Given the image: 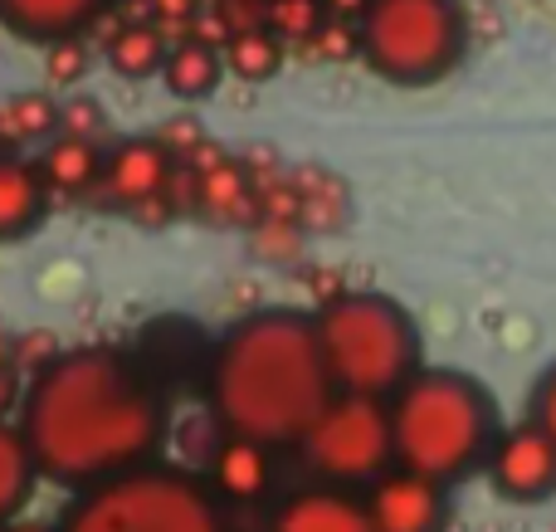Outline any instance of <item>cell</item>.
I'll return each mask as SVG.
<instances>
[{"mask_svg":"<svg viewBox=\"0 0 556 532\" xmlns=\"http://www.w3.org/2000/svg\"><path fill=\"white\" fill-rule=\"evenodd\" d=\"M162 401L108 347L59 352L35 371L20 401V430L39 479L88 489L137 469L162 440Z\"/></svg>","mask_w":556,"mask_h":532,"instance_id":"obj_1","label":"cell"},{"mask_svg":"<svg viewBox=\"0 0 556 532\" xmlns=\"http://www.w3.org/2000/svg\"><path fill=\"white\" fill-rule=\"evenodd\" d=\"M337 396L317 322L293 308L240 318L211 362V410L225 435L260 445H298L317 410Z\"/></svg>","mask_w":556,"mask_h":532,"instance_id":"obj_2","label":"cell"},{"mask_svg":"<svg viewBox=\"0 0 556 532\" xmlns=\"http://www.w3.org/2000/svg\"><path fill=\"white\" fill-rule=\"evenodd\" d=\"M391 440L401 469H415L434 484H454L493 449L498 410L473 377L450 367H420L391 396Z\"/></svg>","mask_w":556,"mask_h":532,"instance_id":"obj_3","label":"cell"},{"mask_svg":"<svg viewBox=\"0 0 556 532\" xmlns=\"http://www.w3.org/2000/svg\"><path fill=\"white\" fill-rule=\"evenodd\" d=\"M313 322L337 391L391 401L420 371L415 322L386 293H337Z\"/></svg>","mask_w":556,"mask_h":532,"instance_id":"obj_4","label":"cell"},{"mask_svg":"<svg viewBox=\"0 0 556 532\" xmlns=\"http://www.w3.org/2000/svg\"><path fill=\"white\" fill-rule=\"evenodd\" d=\"M59 532H230V523L195 474L137 465L88 484Z\"/></svg>","mask_w":556,"mask_h":532,"instance_id":"obj_5","label":"cell"},{"mask_svg":"<svg viewBox=\"0 0 556 532\" xmlns=\"http://www.w3.org/2000/svg\"><path fill=\"white\" fill-rule=\"evenodd\" d=\"M362 29V59L401 88L440 84L464 54L459 0H371Z\"/></svg>","mask_w":556,"mask_h":532,"instance_id":"obj_6","label":"cell"},{"mask_svg":"<svg viewBox=\"0 0 556 532\" xmlns=\"http://www.w3.org/2000/svg\"><path fill=\"white\" fill-rule=\"evenodd\" d=\"M307 469L323 484H371L395 465V440H391V406L376 396H352L337 391L307 435L298 440Z\"/></svg>","mask_w":556,"mask_h":532,"instance_id":"obj_7","label":"cell"},{"mask_svg":"<svg viewBox=\"0 0 556 532\" xmlns=\"http://www.w3.org/2000/svg\"><path fill=\"white\" fill-rule=\"evenodd\" d=\"M366 514H371L376 532H444V523H450L444 484L401 465L386 469L381 479H371Z\"/></svg>","mask_w":556,"mask_h":532,"instance_id":"obj_8","label":"cell"},{"mask_svg":"<svg viewBox=\"0 0 556 532\" xmlns=\"http://www.w3.org/2000/svg\"><path fill=\"white\" fill-rule=\"evenodd\" d=\"M489 474L503 498L538 504V498H547L556 489V440L538 420L508 430V435H498L489 449Z\"/></svg>","mask_w":556,"mask_h":532,"instance_id":"obj_9","label":"cell"},{"mask_svg":"<svg viewBox=\"0 0 556 532\" xmlns=\"http://www.w3.org/2000/svg\"><path fill=\"white\" fill-rule=\"evenodd\" d=\"M269 532H376L366 498H352L342 484L298 489L274 508Z\"/></svg>","mask_w":556,"mask_h":532,"instance_id":"obj_10","label":"cell"},{"mask_svg":"<svg viewBox=\"0 0 556 532\" xmlns=\"http://www.w3.org/2000/svg\"><path fill=\"white\" fill-rule=\"evenodd\" d=\"M172 172L176 166H172V152L162 147V137H123L103 156V186L123 205H142L152 195H166Z\"/></svg>","mask_w":556,"mask_h":532,"instance_id":"obj_11","label":"cell"},{"mask_svg":"<svg viewBox=\"0 0 556 532\" xmlns=\"http://www.w3.org/2000/svg\"><path fill=\"white\" fill-rule=\"evenodd\" d=\"M108 0H0V25L20 39H49L78 35L84 25H93L103 15Z\"/></svg>","mask_w":556,"mask_h":532,"instance_id":"obj_12","label":"cell"},{"mask_svg":"<svg viewBox=\"0 0 556 532\" xmlns=\"http://www.w3.org/2000/svg\"><path fill=\"white\" fill-rule=\"evenodd\" d=\"M211 479L230 504H254L274 484V445L244 435H225L211 459Z\"/></svg>","mask_w":556,"mask_h":532,"instance_id":"obj_13","label":"cell"},{"mask_svg":"<svg viewBox=\"0 0 556 532\" xmlns=\"http://www.w3.org/2000/svg\"><path fill=\"white\" fill-rule=\"evenodd\" d=\"M45 172L20 156H0V240H20L45 220Z\"/></svg>","mask_w":556,"mask_h":532,"instance_id":"obj_14","label":"cell"},{"mask_svg":"<svg viewBox=\"0 0 556 532\" xmlns=\"http://www.w3.org/2000/svg\"><path fill=\"white\" fill-rule=\"evenodd\" d=\"M162 78H166V88H172V98H181V103H201V98H211L225 78L220 45H205V39H191V35L176 39V45L166 49Z\"/></svg>","mask_w":556,"mask_h":532,"instance_id":"obj_15","label":"cell"},{"mask_svg":"<svg viewBox=\"0 0 556 532\" xmlns=\"http://www.w3.org/2000/svg\"><path fill=\"white\" fill-rule=\"evenodd\" d=\"M166 49H172V39H166L162 25L132 20V25H123L113 39H108V64H113V74H123V78L137 84V78L162 74Z\"/></svg>","mask_w":556,"mask_h":532,"instance_id":"obj_16","label":"cell"},{"mask_svg":"<svg viewBox=\"0 0 556 532\" xmlns=\"http://www.w3.org/2000/svg\"><path fill=\"white\" fill-rule=\"evenodd\" d=\"M35 479H39V465H35V455H29L25 430L0 420V523H10V518L29 504Z\"/></svg>","mask_w":556,"mask_h":532,"instance_id":"obj_17","label":"cell"},{"mask_svg":"<svg viewBox=\"0 0 556 532\" xmlns=\"http://www.w3.org/2000/svg\"><path fill=\"white\" fill-rule=\"evenodd\" d=\"M220 54H225V68H230L240 84H269L278 68H283V39H278L269 25L235 29L220 45Z\"/></svg>","mask_w":556,"mask_h":532,"instance_id":"obj_18","label":"cell"},{"mask_svg":"<svg viewBox=\"0 0 556 532\" xmlns=\"http://www.w3.org/2000/svg\"><path fill=\"white\" fill-rule=\"evenodd\" d=\"M39 172H45V181L54 186V191H88L93 181H103V156H98V142L64 132L49 142Z\"/></svg>","mask_w":556,"mask_h":532,"instance_id":"obj_19","label":"cell"},{"mask_svg":"<svg viewBox=\"0 0 556 532\" xmlns=\"http://www.w3.org/2000/svg\"><path fill=\"white\" fill-rule=\"evenodd\" d=\"M59 132V103L49 93H10L0 103V142H39Z\"/></svg>","mask_w":556,"mask_h":532,"instance_id":"obj_20","label":"cell"},{"mask_svg":"<svg viewBox=\"0 0 556 532\" xmlns=\"http://www.w3.org/2000/svg\"><path fill=\"white\" fill-rule=\"evenodd\" d=\"M323 20H327L323 0H264V25H269L283 45L288 39H313Z\"/></svg>","mask_w":556,"mask_h":532,"instance_id":"obj_21","label":"cell"},{"mask_svg":"<svg viewBox=\"0 0 556 532\" xmlns=\"http://www.w3.org/2000/svg\"><path fill=\"white\" fill-rule=\"evenodd\" d=\"M88 64H93V45H88L84 35H59V39H49L45 68H49V78H54L59 88H74L78 78L88 74Z\"/></svg>","mask_w":556,"mask_h":532,"instance_id":"obj_22","label":"cell"},{"mask_svg":"<svg viewBox=\"0 0 556 532\" xmlns=\"http://www.w3.org/2000/svg\"><path fill=\"white\" fill-rule=\"evenodd\" d=\"M59 132L68 137H88V142H98V137L108 132V113L98 98L88 93H74L68 103H59Z\"/></svg>","mask_w":556,"mask_h":532,"instance_id":"obj_23","label":"cell"},{"mask_svg":"<svg viewBox=\"0 0 556 532\" xmlns=\"http://www.w3.org/2000/svg\"><path fill=\"white\" fill-rule=\"evenodd\" d=\"M147 5H152V25H162L166 35H172V29H181V39L191 35V20H195V10H201V0H147Z\"/></svg>","mask_w":556,"mask_h":532,"instance_id":"obj_24","label":"cell"},{"mask_svg":"<svg viewBox=\"0 0 556 532\" xmlns=\"http://www.w3.org/2000/svg\"><path fill=\"white\" fill-rule=\"evenodd\" d=\"M54 357H59V342L49 338V332L25 338V342H15V347H10V362H15V367H29V371H39L45 362H54Z\"/></svg>","mask_w":556,"mask_h":532,"instance_id":"obj_25","label":"cell"},{"mask_svg":"<svg viewBox=\"0 0 556 532\" xmlns=\"http://www.w3.org/2000/svg\"><path fill=\"white\" fill-rule=\"evenodd\" d=\"M156 137H162V147L172 156H191L195 147H201V123H195V117H191V123H186V117H176V123H166Z\"/></svg>","mask_w":556,"mask_h":532,"instance_id":"obj_26","label":"cell"},{"mask_svg":"<svg viewBox=\"0 0 556 532\" xmlns=\"http://www.w3.org/2000/svg\"><path fill=\"white\" fill-rule=\"evenodd\" d=\"M532 420H538V426L556 440V367L538 381V396H532Z\"/></svg>","mask_w":556,"mask_h":532,"instance_id":"obj_27","label":"cell"},{"mask_svg":"<svg viewBox=\"0 0 556 532\" xmlns=\"http://www.w3.org/2000/svg\"><path fill=\"white\" fill-rule=\"evenodd\" d=\"M20 406V371L15 362H0V420Z\"/></svg>","mask_w":556,"mask_h":532,"instance_id":"obj_28","label":"cell"},{"mask_svg":"<svg viewBox=\"0 0 556 532\" xmlns=\"http://www.w3.org/2000/svg\"><path fill=\"white\" fill-rule=\"evenodd\" d=\"M323 5H327V15H337V20H362L371 0H323Z\"/></svg>","mask_w":556,"mask_h":532,"instance_id":"obj_29","label":"cell"},{"mask_svg":"<svg viewBox=\"0 0 556 532\" xmlns=\"http://www.w3.org/2000/svg\"><path fill=\"white\" fill-rule=\"evenodd\" d=\"M5 532H59V528H49V523H5Z\"/></svg>","mask_w":556,"mask_h":532,"instance_id":"obj_30","label":"cell"},{"mask_svg":"<svg viewBox=\"0 0 556 532\" xmlns=\"http://www.w3.org/2000/svg\"><path fill=\"white\" fill-rule=\"evenodd\" d=\"M0 362H10V342H5V332H0Z\"/></svg>","mask_w":556,"mask_h":532,"instance_id":"obj_31","label":"cell"},{"mask_svg":"<svg viewBox=\"0 0 556 532\" xmlns=\"http://www.w3.org/2000/svg\"><path fill=\"white\" fill-rule=\"evenodd\" d=\"M0 532H5V523H0Z\"/></svg>","mask_w":556,"mask_h":532,"instance_id":"obj_32","label":"cell"}]
</instances>
